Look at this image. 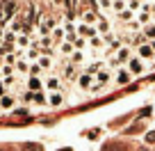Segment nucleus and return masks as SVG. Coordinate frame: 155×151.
Masks as SVG:
<instances>
[{
  "instance_id": "obj_26",
  "label": "nucleus",
  "mask_w": 155,
  "mask_h": 151,
  "mask_svg": "<svg viewBox=\"0 0 155 151\" xmlns=\"http://www.w3.org/2000/svg\"><path fill=\"white\" fill-rule=\"evenodd\" d=\"M96 21H98V19L91 14V12H84V14H82V23H87V25H94Z\"/></svg>"
},
{
  "instance_id": "obj_44",
  "label": "nucleus",
  "mask_w": 155,
  "mask_h": 151,
  "mask_svg": "<svg viewBox=\"0 0 155 151\" xmlns=\"http://www.w3.org/2000/svg\"><path fill=\"white\" fill-rule=\"evenodd\" d=\"M0 76H2V73H0Z\"/></svg>"
},
{
  "instance_id": "obj_9",
  "label": "nucleus",
  "mask_w": 155,
  "mask_h": 151,
  "mask_svg": "<svg viewBox=\"0 0 155 151\" xmlns=\"http://www.w3.org/2000/svg\"><path fill=\"white\" fill-rule=\"evenodd\" d=\"M62 103H64V94H62V89H59V92H50V96H48V105L59 108Z\"/></svg>"
},
{
  "instance_id": "obj_37",
  "label": "nucleus",
  "mask_w": 155,
  "mask_h": 151,
  "mask_svg": "<svg viewBox=\"0 0 155 151\" xmlns=\"http://www.w3.org/2000/svg\"><path fill=\"white\" fill-rule=\"evenodd\" d=\"M5 94H7V87H5V85H2V83H0V98L5 96Z\"/></svg>"
},
{
  "instance_id": "obj_22",
  "label": "nucleus",
  "mask_w": 155,
  "mask_h": 151,
  "mask_svg": "<svg viewBox=\"0 0 155 151\" xmlns=\"http://www.w3.org/2000/svg\"><path fill=\"white\" fill-rule=\"evenodd\" d=\"M32 101H34V103H39V105H46V103H48V98H46V94H44V92H34Z\"/></svg>"
},
{
  "instance_id": "obj_16",
  "label": "nucleus",
  "mask_w": 155,
  "mask_h": 151,
  "mask_svg": "<svg viewBox=\"0 0 155 151\" xmlns=\"http://www.w3.org/2000/svg\"><path fill=\"white\" fill-rule=\"evenodd\" d=\"M0 108H2V110H9V108H14V96L5 94V96L0 98Z\"/></svg>"
},
{
  "instance_id": "obj_34",
  "label": "nucleus",
  "mask_w": 155,
  "mask_h": 151,
  "mask_svg": "<svg viewBox=\"0 0 155 151\" xmlns=\"http://www.w3.org/2000/svg\"><path fill=\"white\" fill-rule=\"evenodd\" d=\"M14 80H16V76H5L2 85H5V87H9V85H14Z\"/></svg>"
},
{
  "instance_id": "obj_4",
  "label": "nucleus",
  "mask_w": 155,
  "mask_h": 151,
  "mask_svg": "<svg viewBox=\"0 0 155 151\" xmlns=\"http://www.w3.org/2000/svg\"><path fill=\"white\" fill-rule=\"evenodd\" d=\"M98 34V30L94 28V25H87V23H80L78 25V37H82V39H91V37H96Z\"/></svg>"
},
{
  "instance_id": "obj_41",
  "label": "nucleus",
  "mask_w": 155,
  "mask_h": 151,
  "mask_svg": "<svg viewBox=\"0 0 155 151\" xmlns=\"http://www.w3.org/2000/svg\"><path fill=\"white\" fill-rule=\"evenodd\" d=\"M150 48H153V50H155V39H153V41H150Z\"/></svg>"
},
{
  "instance_id": "obj_42",
  "label": "nucleus",
  "mask_w": 155,
  "mask_h": 151,
  "mask_svg": "<svg viewBox=\"0 0 155 151\" xmlns=\"http://www.w3.org/2000/svg\"><path fill=\"white\" fill-rule=\"evenodd\" d=\"M62 151H71V149H62Z\"/></svg>"
},
{
  "instance_id": "obj_5",
  "label": "nucleus",
  "mask_w": 155,
  "mask_h": 151,
  "mask_svg": "<svg viewBox=\"0 0 155 151\" xmlns=\"http://www.w3.org/2000/svg\"><path fill=\"white\" fill-rule=\"evenodd\" d=\"M137 57H139V60H153L155 50L150 48V44H139V46H137Z\"/></svg>"
},
{
  "instance_id": "obj_38",
  "label": "nucleus",
  "mask_w": 155,
  "mask_h": 151,
  "mask_svg": "<svg viewBox=\"0 0 155 151\" xmlns=\"http://www.w3.org/2000/svg\"><path fill=\"white\" fill-rule=\"evenodd\" d=\"M150 16L155 19V2H150Z\"/></svg>"
},
{
  "instance_id": "obj_35",
  "label": "nucleus",
  "mask_w": 155,
  "mask_h": 151,
  "mask_svg": "<svg viewBox=\"0 0 155 151\" xmlns=\"http://www.w3.org/2000/svg\"><path fill=\"white\" fill-rule=\"evenodd\" d=\"M146 142H148V144H155V131L146 133Z\"/></svg>"
},
{
  "instance_id": "obj_1",
  "label": "nucleus",
  "mask_w": 155,
  "mask_h": 151,
  "mask_svg": "<svg viewBox=\"0 0 155 151\" xmlns=\"http://www.w3.org/2000/svg\"><path fill=\"white\" fill-rule=\"evenodd\" d=\"M128 60H130V48H128V46H121V48L116 50L114 53V57H110V67H121L123 62H128Z\"/></svg>"
},
{
  "instance_id": "obj_3",
  "label": "nucleus",
  "mask_w": 155,
  "mask_h": 151,
  "mask_svg": "<svg viewBox=\"0 0 155 151\" xmlns=\"http://www.w3.org/2000/svg\"><path fill=\"white\" fill-rule=\"evenodd\" d=\"M55 30V19H50V16H44L41 19V23H39V32H41V37H50V32Z\"/></svg>"
},
{
  "instance_id": "obj_33",
  "label": "nucleus",
  "mask_w": 155,
  "mask_h": 151,
  "mask_svg": "<svg viewBox=\"0 0 155 151\" xmlns=\"http://www.w3.org/2000/svg\"><path fill=\"white\" fill-rule=\"evenodd\" d=\"M23 151H44L39 144H23Z\"/></svg>"
},
{
  "instance_id": "obj_28",
  "label": "nucleus",
  "mask_w": 155,
  "mask_h": 151,
  "mask_svg": "<svg viewBox=\"0 0 155 151\" xmlns=\"http://www.w3.org/2000/svg\"><path fill=\"white\" fill-rule=\"evenodd\" d=\"M139 5H141V0H126V7L130 12H139Z\"/></svg>"
},
{
  "instance_id": "obj_10",
  "label": "nucleus",
  "mask_w": 155,
  "mask_h": 151,
  "mask_svg": "<svg viewBox=\"0 0 155 151\" xmlns=\"http://www.w3.org/2000/svg\"><path fill=\"white\" fill-rule=\"evenodd\" d=\"M50 39H53V44H62V41H66V30L55 28L53 32H50Z\"/></svg>"
},
{
  "instance_id": "obj_17",
  "label": "nucleus",
  "mask_w": 155,
  "mask_h": 151,
  "mask_svg": "<svg viewBox=\"0 0 155 151\" xmlns=\"http://www.w3.org/2000/svg\"><path fill=\"white\" fill-rule=\"evenodd\" d=\"M82 62H84V53L82 50H73L71 53V64L75 67V64H82Z\"/></svg>"
},
{
  "instance_id": "obj_45",
  "label": "nucleus",
  "mask_w": 155,
  "mask_h": 151,
  "mask_svg": "<svg viewBox=\"0 0 155 151\" xmlns=\"http://www.w3.org/2000/svg\"><path fill=\"white\" fill-rule=\"evenodd\" d=\"M101 2H103V0H101Z\"/></svg>"
},
{
  "instance_id": "obj_8",
  "label": "nucleus",
  "mask_w": 155,
  "mask_h": 151,
  "mask_svg": "<svg viewBox=\"0 0 155 151\" xmlns=\"http://www.w3.org/2000/svg\"><path fill=\"white\" fill-rule=\"evenodd\" d=\"M94 78H96V83H101V85H107V83L112 80V71H110L107 67H103L101 71H98L96 76H94Z\"/></svg>"
},
{
  "instance_id": "obj_18",
  "label": "nucleus",
  "mask_w": 155,
  "mask_h": 151,
  "mask_svg": "<svg viewBox=\"0 0 155 151\" xmlns=\"http://www.w3.org/2000/svg\"><path fill=\"white\" fill-rule=\"evenodd\" d=\"M119 19H121V23H130V21H135V12H130V9L126 7V9L119 14Z\"/></svg>"
},
{
  "instance_id": "obj_14",
  "label": "nucleus",
  "mask_w": 155,
  "mask_h": 151,
  "mask_svg": "<svg viewBox=\"0 0 155 151\" xmlns=\"http://www.w3.org/2000/svg\"><path fill=\"white\" fill-rule=\"evenodd\" d=\"M103 151H128L126 144H121V142H107L105 146H103Z\"/></svg>"
},
{
  "instance_id": "obj_13",
  "label": "nucleus",
  "mask_w": 155,
  "mask_h": 151,
  "mask_svg": "<svg viewBox=\"0 0 155 151\" xmlns=\"http://www.w3.org/2000/svg\"><path fill=\"white\" fill-rule=\"evenodd\" d=\"M62 76H64V80H75V67H73L71 62L64 67V71H62Z\"/></svg>"
},
{
  "instance_id": "obj_12",
  "label": "nucleus",
  "mask_w": 155,
  "mask_h": 151,
  "mask_svg": "<svg viewBox=\"0 0 155 151\" xmlns=\"http://www.w3.org/2000/svg\"><path fill=\"white\" fill-rule=\"evenodd\" d=\"M46 87H48L50 92H59V78L57 76H48V78H46Z\"/></svg>"
},
{
  "instance_id": "obj_21",
  "label": "nucleus",
  "mask_w": 155,
  "mask_h": 151,
  "mask_svg": "<svg viewBox=\"0 0 155 151\" xmlns=\"http://www.w3.org/2000/svg\"><path fill=\"white\" fill-rule=\"evenodd\" d=\"M39 67H41V69H50V67H53L50 55H41V57H39Z\"/></svg>"
},
{
  "instance_id": "obj_6",
  "label": "nucleus",
  "mask_w": 155,
  "mask_h": 151,
  "mask_svg": "<svg viewBox=\"0 0 155 151\" xmlns=\"http://www.w3.org/2000/svg\"><path fill=\"white\" fill-rule=\"evenodd\" d=\"M94 76L91 73H82V76H80V78H78V85H80V89H84V92H89V89H91V85H94Z\"/></svg>"
},
{
  "instance_id": "obj_11",
  "label": "nucleus",
  "mask_w": 155,
  "mask_h": 151,
  "mask_svg": "<svg viewBox=\"0 0 155 151\" xmlns=\"http://www.w3.org/2000/svg\"><path fill=\"white\" fill-rule=\"evenodd\" d=\"M87 44L94 48V53H98L101 48H105V39H103V37H98V34H96V37H91V39H89Z\"/></svg>"
},
{
  "instance_id": "obj_29",
  "label": "nucleus",
  "mask_w": 155,
  "mask_h": 151,
  "mask_svg": "<svg viewBox=\"0 0 155 151\" xmlns=\"http://www.w3.org/2000/svg\"><path fill=\"white\" fill-rule=\"evenodd\" d=\"M14 71H16V69L12 67V64H2V69H0V73H2V76H14Z\"/></svg>"
},
{
  "instance_id": "obj_20",
  "label": "nucleus",
  "mask_w": 155,
  "mask_h": 151,
  "mask_svg": "<svg viewBox=\"0 0 155 151\" xmlns=\"http://www.w3.org/2000/svg\"><path fill=\"white\" fill-rule=\"evenodd\" d=\"M59 50H62V55H71L75 48H73L71 41H62V44H59Z\"/></svg>"
},
{
  "instance_id": "obj_43",
  "label": "nucleus",
  "mask_w": 155,
  "mask_h": 151,
  "mask_svg": "<svg viewBox=\"0 0 155 151\" xmlns=\"http://www.w3.org/2000/svg\"><path fill=\"white\" fill-rule=\"evenodd\" d=\"M0 64H2V57H0Z\"/></svg>"
},
{
  "instance_id": "obj_15",
  "label": "nucleus",
  "mask_w": 155,
  "mask_h": 151,
  "mask_svg": "<svg viewBox=\"0 0 155 151\" xmlns=\"http://www.w3.org/2000/svg\"><path fill=\"white\" fill-rule=\"evenodd\" d=\"M30 92H41V87H44V85H41V80L37 78V76H30Z\"/></svg>"
},
{
  "instance_id": "obj_2",
  "label": "nucleus",
  "mask_w": 155,
  "mask_h": 151,
  "mask_svg": "<svg viewBox=\"0 0 155 151\" xmlns=\"http://www.w3.org/2000/svg\"><path fill=\"white\" fill-rule=\"evenodd\" d=\"M128 71H130L132 76H141V73H146V64H144V60H139V57H130V60H128Z\"/></svg>"
},
{
  "instance_id": "obj_36",
  "label": "nucleus",
  "mask_w": 155,
  "mask_h": 151,
  "mask_svg": "<svg viewBox=\"0 0 155 151\" xmlns=\"http://www.w3.org/2000/svg\"><path fill=\"white\" fill-rule=\"evenodd\" d=\"M14 115H28V108H18V110H14Z\"/></svg>"
},
{
  "instance_id": "obj_23",
  "label": "nucleus",
  "mask_w": 155,
  "mask_h": 151,
  "mask_svg": "<svg viewBox=\"0 0 155 151\" xmlns=\"http://www.w3.org/2000/svg\"><path fill=\"white\" fill-rule=\"evenodd\" d=\"M16 44H18L21 48H25V46H30V37H28L25 32H21L18 37H16Z\"/></svg>"
},
{
  "instance_id": "obj_25",
  "label": "nucleus",
  "mask_w": 155,
  "mask_h": 151,
  "mask_svg": "<svg viewBox=\"0 0 155 151\" xmlns=\"http://www.w3.org/2000/svg\"><path fill=\"white\" fill-rule=\"evenodd\" d=\"M112 9L121 14V12L126 9V0H112Z\"/></svg>"
},
{
  "instance_id": "obj_19",
  "label": "nucleus",
  "mask_w": 155,
  "mask_h": 151,
  "mask_svg": "<svg viewBox=\"0 0 155 151\" xmlns=\"http://www.w3.org/2000/svg\"><path fill=\"white\" fill-rule=\"evenodd\" d=\"M96 30H98V34H110V23H107L105 19H101V21H96Z\"/></svg>"
},
{
  "instance_id": "obj_31",
  "label": "nucleus",
  "mask_w": 155,
  "mask_h": 151,
  "mask_svg": "<svg viewBox=\"0 0 155 151\" xmlns=\"http://www.w3.org/2000/svg\"><path fill=\"white\" fill-rule=\"evenodd\" d=\"M41 71H44V69L39 67V62H32V67H30V76H37V78H39V73H41Z\"/></svg>"
},
{
  "instance_id": "obj_40",
  "label": "nucleus",
  "mask_w": 155,
  "mask_h": 151,
  "mask_svg": "<svg viewBox=\"0 0 155 151\" xmlns=\"http://www.w3.org/2000/svg\"><path fill=\"white\" fill-rule=\"evenodd\" d=\"M53 2H55V5H62V2H64V0H53Z\"/></svg>"
},
{
  "instance_id": "obj_32",
  "label": "nucleus",
  "mask_w": 155,
  "mask_h": 151,
  "mask_svg": "<svg viewBox=\"0 0 155 151\" xmlns=\"http://www.w3.org/2000/svg\"><path fill=\"white\" fill-rule=\"evenodd\" d=\"M105 87H107V85L96 83V85H91V89H89V92H91V94H103V92H105Z\"/></svg>"
},
{
  "instance_id": "obj_39",
  "label": "nucleus",
  "mask_w": 155,
  "mask_h": 151,
  "mask_svg": "<svg viewBox=\"0 0 155 151\" xmlns=\"http://www.w3.org/2000/svg\"><path fill=\"white\" fill-rule=\"evenodd\" d=\"M2 39H5V32H2V30H0V44H2Z\"/></svg>"
},
{
  "instance_id": "obj_30",
  "label": "nucleus",
  "mask_w": 155,
  "mask_h": 151,
  "mask_svg": "<svg viewBox=\"0 0 155 151\" xmlns=\"http://www.w3.org/2000/svg\"><path fill=\"white\" fill-rule=\"evenodd\" d=\"M84 46H87V39H82V37H78V39L73 41V48H75V50H82Z\"/></svg>"
},
{
  "instance_id": "obj_7",
  "label": "nucleus",
  "mask_w": 155,
  "mask_h": 151,
  "mask_svg": "<svg viewBox=\"0 0 155 151\" xmlns=\"http://www.w3.org/2000/svg\"><path fill=\"white\" fill-rule=\"evenodd\" d=\"M132 80V73L128 71V69H119V71H116V85H128Z\"/></svg>"
},
{
  "instance_id": "obj_24",
  "label": "nucleus",
  "mask_w": 155,
  "mask_h": 151,
  "mask_svg": "<svg viewBox=\"0 0 155 151\" xmlns=\"http://www.w3.org/2000/svg\"><path fill=\"white\" fill-rule=\"evenodd\" d=\"M144 37H146V39H155V25L153 23L144 25Z\"/></svg>"
},
{
  "instance_id": "obj_27",
  "label": "nucleus",
  "mask_w": 155,
  "mask_h": 151,
  "mask_svg": "<svg viewBox=\"0 0 155 151\" xmlns=\"http://www.w3.org/2000/svg\"><path fill=\"white\" fill-rule=\"evenodd\" d=\"M14 69H18L21 73H30V67H28V62H25V60H21L18 57V62H16V67Z\"/></svg>"
}]
</instances>
